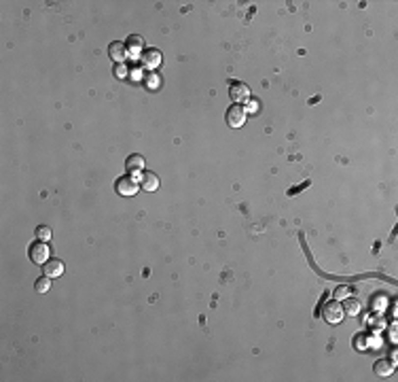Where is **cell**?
I'll return each mask as SVG.
<instances>
[{
  "instance_id": "6da1fadb",
  "label": "cell",
  "mask_w": 398,
  "mask_h": 382,
  "mask_svg": "<svg viewBox=\"0 0 398 382\" xmlns=\"http://www.w3.org/2000/svg\"><path fill=\"white\" fill-rule=\"evenodd\" d=\"M322 317H324V321L328 325H337L343 321V317H345V310H343V306L339 304V299H330L328 304H324Z\"/></svg>"
},
{
  "instance_id": "7a4b0ae2",
  "label": "cell",
  "mask_w": 398,
  "mask_h": 382,
  "mask_svg": "<svg viewBox=\"0 0 398 382\" xmlns=\"http://www.w3.org/2000/svg\"><path fill=\"white\" fill-rule=\"evenodd\" d=\"M28 255H30V259L34 261V264L45 265L47 261L51 259V249H49V244H47L45 240H38V242H32L30 244Z\"/></svg>"
},
{
  "instance_id": "3957f363",
  "label": "cell",
  "mask_w": 398,
  "mask_h": 382,
  "mask_svg": "<svg viewBox=\"0 0 398 382\" xmlns=\"http://www.w3.org/2000/svg\"><path fill=\"white\" fill-rule=\"evenodd\" d=\"M114 191L119 196H125V198H132L138 193V180L133 176H121L117 183H114Z\"/></svg>"
},
{
  "instance_id": "277c9868",
  "label": "cell",
  "mask_w": 398,
  "mask_h": 382,
  "mask_svg": "<svg viewBox=\"0 0 398 382\" xmlns=\"http://www.w3.org/2000/svg\"><path fill=\"white\" fill-rule=\"evenodd\" d=\"M246 117H248V113L244 106H239V104H233V106H229V111H227V125L229 127H241L246 123Z\"/></svg>"
},
{
  "instance_id": "5b68a950",
  "label": "cell",
  "mask_w": 398,
  "mask_h": 382,
  "mask_svg": "<svg viewBox=\"0 0 398 382\" xmlns=\"http://www.w3.org/2000/svg\"><path fill=\"white\" fill-rule=\"evenodd\" d=\"M161 51L159 49H146L142 53V58H140V64H142V68L144 70H155V68H159L161 66Z\"/></svg>"
},
{
  "instance_id": "8992f818",
  "label": "cell",
  "mask_w": 398,
  "mask_h": 382,
  "mask_svg": "<svg viewBox=\"0 0 398 382\" xmlns=\"http://www.w3.org/2000/svg\"><path fill=\"white\" fill-rule=\"evenodd\" d=\"M229 96H231V100L235 104H239V102H244V100L250 98V87L241 81H233L231 89H229Z\"/></svg>"
},
{
  "instance_id": "52a82bcc",
  "label": "cell",
  "mask_w": 398,
  "mask_h": 382,
  "mask_svg": "<svg viewBox=\"0 0 398 382\" xmlns=\"http://www.w3.org/2000/svg\"><path fill=\"white\" fill-rule=\"evenodd\" d=\"M108 56H110L117 64H123L125 59L130 58V53H127V45H125V43H119V41L110 43V47H108Z\"/></svg>"
},
{
  "instance_id": "ba28073f",
  "label": "cell",
  "mask_w": 398,
  "mask_h": 382,
  "mask_svg": "<svg viewBox=\"0 0 398 382\" xmlns=\"http://www.w3.org/2000/svg\"><path fill=\"white\" fill-rule=\"evenodd\" d=\"M127 53H130V58H133V59H140V58H142V53H144V41H142V36H138V34L130 36V41H127Z\"/></svg>"
},
{
  "instance_id": "9c48e42d",
  "label": "cell",
  "mask_w": 398,
  "mask_h": 382,
  "mask_svg": "<svg viewBox=\"0 0 398 382\" xmlns=\"http://www.w3.org/2000/svg\"><path fill=\"white\" fill-rule=\"evenodd\" d=\"M43 267H45V276H49L51 280L64 276V264H62L59 259H49Z\"/></svg>"
},
{
  "instance_id": "30bf717a",
  "label": "cell",
  "mask_w": 398,
  "mask_h": 382,
  "mask_svg": "<svg viewBox=\"0 0 398 382\" xmlns=\"http://www.w3.org/2000/svg\"><path fill=\"white\" fill-rule=\"evenodd\" d=\"M140 187L144 191H157L159 189V176L153 172H144L142 178H140Z\"/></svg>"
},
{
  "instance_id": "8fae6325",
  "label": "cell",
  "mask_w": 398,
  "mask_h": 382,
  "mask_svg": "<svg viewBox=\"0 0 398 382\" xmlns=\"http://www.w3.org/2000/svg\"><path fill=\"white\" fill-rule=\"evenodd\" d=\"M392 372H394V363H392L390 359H377V361H375V374H377V376L386 378V376H390Z\"/></svg>"
},
{
  "instance_id": "7c38bea8",
  "label": "cell",
  "mask_w": 398,
  "mask_h": 382,
  "mask_svg": "<svg viewBox=\"0 0 398 382\" xmlns=\"http://www.w3.org/2000/svg\"><path fill=\"white\" fill-rule=\"evenodd\" d=\"M125 168L130 172H142L144 168V157L142 155H130L125 162Z\"/></svg>"
},
{
  "instance_id": "4fadbf2b",
  "label": "cell",
  "mask_w": 398,
  "mask_h": 382,
  "mask_svg": "<svg viewBox=\"0 0 398 382\" xmlns=\"http://www.w3.org/2000/svg\"><path fill=\"white\" fill-rule=\"evenodd\" d=\"M360 301L358 299H352V297H345V306H343V310H345V314H352V317H356V314H360Z\"/></svg>"
},
{
  "instance_id": "5bb4252c",
  "label": "cell",
  "mask_w": 398,
  "mask_h": 382,
  "mask_svg": "<svg viewBox=\"0 0 398 382\" xmlns=\"http://www.w3.org/2000/svg\"><path fill=\"white\" fill-rule=\"evenodd\" d=\"M49 289H51V278H49V276H40L36 283H34V291L40 293V295H43V293H47Z\"/></svg>"
},
{
  "instance_id": "9a60e30c",
  "label": "cell",
  "mask_w": 398,
  "mask_h": 382,
  "mask_svg": "<svg viewBox=\"0 0 398 382\" xmlns=\"http://www.w3.org/2000/svg\"><path fill=\"white\" fill-rule=\"evenodd\" d=\"M352 289H349V287H345V285H343V287H337V289H335V293H333V299H345V297H352Z\"/></svg>"
},
{
  "instance_id": "2e32d148",
  "label": "cell",
  "mask_w": 398,
  "mask_h": 382,
  "mask_svg": "<svg viewBox=\"0 0 398 382\" xmlns=\"http://www.w3.org/2000/svg\"><path fill=\"white\" fill-rule=\"evenodd\" d=\"M36 238H38V240H45V242H47V240L51 238V230H49L47 225H38V227H36Z\"/></svg>"
},
{
  "instance_id": "e0dca14e",
  "label": "cell",
  "mask_w": 398,
  "mask_h": 382,
  "mask_svg": "<svg viewBox=\"0 0 398 382\" xmlns=\"http://www.w3.org/2000/svg\"><path fill=\"white\" fill-rule=\"evenodd\" d=\"M127 66L125 64H117V68H114V75H117V79H125L127 77Z\"/></svg>"
},
{
  "instance_id": "ac0fdd59",
  "label": "cell",
  "mask_w": 398,
  "mask_h": 382,
  "mask_svg": "<svg viewBox=\"0 0 398 382\" xmlns=\"http://www.w3.org/2000/svg\"><path fill=\"white\" fill-rule=\"evenodd\" d=\"M146 83L151 85V87H157V85H159V79H157V77H151V72H148V77H146Z\"/></svg>"
},
{
  "instance_id": "d6986e66",
  "label": "cell",
  "mask_w": 398,
  "mask_h": 382,
  "mask_svg": "<svg viewBox=\"0 0 398 382\" xmlns=\"http://www.w3.org/2000/svg\"><path fill=\"white\" fill-rule=\"evenodd\" d=\"M248 111L256 113V111H259V102H256V100H250V102H248V109H246V113H248Z\"/></svg>"
},
{
  "instance_id": "ffe728a7",
  "label": "cell",
  "mask_w": 398,
  "mask_h": 382,
  "mask_svg": "<svg viewBox=\"0 0 398 382\" xmlns=\"http://www.w3.org/2000/svg\"><path fill=\"white\" fill-rule=\"evenodd\" d=\"M362 342H364V338L360 336V338H358V348H360V351H362V348H364V344H362Z\"/></svg>"
}]
</instances>
